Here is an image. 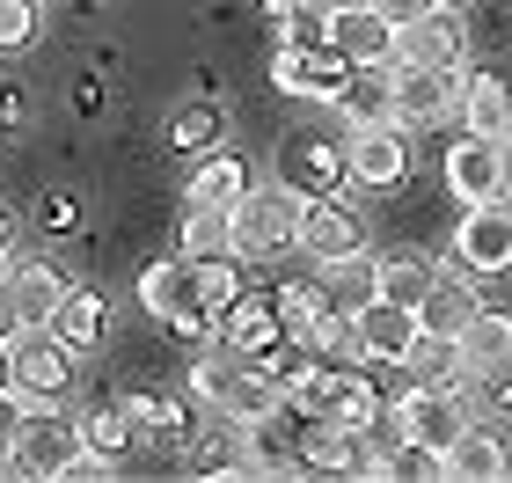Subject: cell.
I'll return each instance as SVG.
<instances>
[{"label": "cell", "mask_w": 512, "mask_h": 483, "mask_svg": "<svg viewBox=\"0 0 512 483\" xmlns=\"http://www.w3.org/2000/svg\"><path fill=\"white\" fill-rule=\"evenodd\" d=\"M81 454V418H66L59 403H22V425H15V447H8V469L15 476H66Z\"/></svg>", "instance_id": "obj_1"}, {"label": "cell", "mask_w": 512, "mask_h": 483, "mask_svg": "<svg viewBox=\"0 0 512 483\" xmlns=\"http://www.w3.org/2000/svg\"><path fill=\"white\" fill-rule=\"evenodd\" d=\"M293 249L308 257L315 271L344 264L352 249H366V213L344 191H322V198H300V227H293Z\"/></svg>", "instance_id": "obj_2"}, {"label": "cell", "mask_w": 512, "mask_h": 483, "mask_svg": "<svg viewBox=\"0 0 512 483\" xmlns=\"http://www.w3.org/2000/svg\"><path fill=\"white\" fill-rule=\"evenodd\" d=\"M74 388V352L52 330H15L8 337V396L15 403H66Z\"/></svg>", "instance_id": "obj_3"}, {"label": "cell", "mask_w": 512, "mask_h": 483, "mask_svg": "<svg viewBox=\"0 0 512 483\" xmlns=\"http://www.w3.org/2000/svg\"><path fill=\"white\" fill-rule=\"evenodd\" d=\"M300 227V191L286 183H249L235 198V257H286Z\"/></svg>", "instance_id": "obj_4"}, {"label": "cell", "mask_w": 512, "mask_h": 483, "mask_svg": "<svg viewBox=\"0 0 512 483\" xmlns=\"http://www.w3.org/2000/svg\"><path fill=\"white\" fill-rule=\"evenodd\" d=\"M461 425H469V403L454 388H403V403H395V447H417L432 462L461 440Z\"/></svg>", "instance_id": "obj_5"}, {"label": "cell", "mask_w": 512, "mask_h": 483, "mask_svg": "<svg viewBox=\"0 0 512 483\" xmlns=\"http://www.w3.org/2000/svg\"><path fill=\"white\" fill-rule=\"evenodd\" d=\"M139 308L154 322H169V330H191V337L213 330V315L198 301V264L191 257H161V264L139 271Z\"/></svg>", "instance_id": "obj_6"}, {"label": "cell", "mask_w": 512, "mask_h": 483, "mask_svg": "<svg viewBox=\"0 0 512 483\" xmlns=\"http://www.w3.org/2000/svg\"><path fill=\"white\" fill-rule=\"evenodd\" d=\"M344 176L366 183V191H395V183L410 176V132L395 118L352 125V140H344Z\"/></svg>", "instance_id": "obj_7"}, {"label": "cell", "mask_w": 512, "mask_h": 483, "mask_svg": "<svg viewBox=\"0 0 512 483\" xmlns=\"http://www.w3.org/2000/svg\"><path fill=\"white\" fill-rule=\"evenodd\" d=\"M454 264L469 279H491V271H512V191L505 198H483L461 213L454 227Z\"/></svg>", "instance_id": "obj_8"}, {"label": "cell", "mask_w": 512, "mask_h": 483, "mask_svg": "<svg viewBox=\"0 0 512 483\" xmlns=\"http://www.w3.org/2000/svg\"><path fill=\"white\" fill-rule=\"evenodd\" d=\"M447 191L461 205H483V198H505L512 191V147L491 140V132H461L447 147Z\"/></svg>", "instance_id": "obj_9"}, {"label": "cell", "mask_w": 512, "mask_h": 483, "mask_svg": "<svg viewBox=\"0 0 512 483\" xmlns=\"http://www.w3.org/2000/svg\"><path fill=\"white\" fill-rule=\"evenodd\" d=\"M388 66H395V88H388V118H395V125L454 118V103H461V66H410V59H388Z\"/></svg>", "instance_id": "obj_10"}, {"label": "cell", "mask_w": 512, "mask_h": 483, "mask_svg": "<svg viewBox=\"0 0 512 483\" xmlns=\"http://www.w3.org/2000/svg\"><path fill=\"white\" fill-rule=\"evenodd\" d=\"M322 44L344 66H381V59H395V22L381 8H330L322 15Z\"/></svg>", "instance_id": "obj_11"}, {"label": "cell", "mask_w": 512, "mask_h": 483, "mask_svg": "<svg viewBox=\"0 0 512 483\" xmlns=\"http://www.w3.org/2000/svg\"><path fill=\"white\" fill-rule=\"evenodd\" d=\"M352 315V337H359V359L366 366H403V352H410V337H417V315L403 308V301H359V308H344Z\"/></svg>", "instance_id": "obj_12"}, {"label": "cell", "mask_w": 512, "mask_h": 483, "mask_svg": "<svg viewBox=\"0 0 512 483\" xmlns=\"http://www.w3.org/2000/svg\"><path fill=\"white\" fill-rule=\"evenodd\" d=\"M483 301H476V279L469 271H432V286L417 293V330H439V337H461V322H469Z\"/></svg>", "instance_id": "obj_13"}, {"label": "cell", "mask_w": 512, "mask_h": 483, "mask_svg": "<svg viewBox=\"0 0 512 483\" xmlns=\"http://www.w3.org/2000/svg\"><path fill=\"white\" fill-rule=\"evenodd\" d=\"M395 59H410V66H469V44H461L454 8H432L425 22L395 30Z\"/></svg>", "instance_id": "obj_14"}, {"label": "cell", "mask_w": 512, "mask_h": 483, "mask_svg": "<svg viewBox=\"0 0 512 483\" xmlns=\"http://www.w3.org/2000/svg\"><path fill=\"white\" fill-rule=\"evenodd\" d=\"M461 118H469V132H491V140H505L512 125V81L498 74V66H461Z\"/></svg>", "instance_id": "obj_15"}, {"label": "cell", "mask_w": 512, "mask_h": 483, "mask_svg": "<svg viewBox=\"0 0 512 483\" xmlns=\"http://www.w3.org/2000/svg\"><path fill=\"white\" fill-rule=\"evenodd\" d=\"M505 469H512V454H505L498 425H461V440L439 454V476H461V483H498Z\"/></svg>", "instance_id": "obj_16"}, {"label": "cell", "mask_w": 512, "mask_h": 483, "mask_svg": "<svg viewBox=\"0 0 512 483\" xmlns=\"http://www.w3.org/2000/svg\"><path fill=\"white\" fill-rule=\"evenodd\" d=\"M344 74H352V66H344L330 44H322V52H278L271 59V81L278 88H293V96H322V103H337V88H344Z\"/></svg>", "instance_id": "obj_17"}, {"label": "cell", "mask_w": 512, "mask_h": 483, "mask_svg": "<svg viewBox=\"0 0 512 483\" xmlns=\"http://www.w3.org/2000/svg\"><path fill=\"white\" fill-rule=\"evenodd\" d=\"M103 322H110V308H103V293H88V286H66L59 293V308H52V322H44V330H52L66 352H96L103 344Z\"/></svg>", "instance_id": "obj_18"}, {"label": "cell", "mask_w": 512, "mask_h": 483, "mask_svg": "<svg viewBox=\"0 0 512 483\" xmlns=\"http://www.w3.org/2000/svg\"><path fill=\"white\" fill-rule=\"evenodd\" d=\"M213 322H220V337L235 344L242 359H264L271 344L286 337V322H278V308H264V301H242V293H235V301H227V308H220Z\"/></svg>", "instance_id": "obj_19"}, {"label": "cell", "mask_w": 512, "mask_h": 483, "mask_svg": "<svg viewBox=\"0 0 512 483\" xmlns=\"http://www.w3.org/2000/svg\"><path fill=\"white\" fill-rule=\"evenodd\" d=\"M176 257H191V264L235 257V205H191L176 227Z\"/></svg>", "instance_id": "obj_20"}, {"label": "cell", "mask_w": 512, "mask_h": 483, "mask_svg": "<svg viewBox=\"0 0 512 483\" xmlns=\"http://www.w3.org/2000/svg\"><path fill=\"white\" fill-rule=\"evenodd\" d=\"M286 191H300V198H322V191H344V147H322V140H300V147H286Z\"/></svg>", "instance_id": "obj_21"}, {"label": "cell", "mask_w": 512, "mask_h": 483, "mask_svg": "<svg viewBox=\"0 0 512 483\" xmlns=\"http://www.w3.org/2000/svg\"><path fill=\"white\" fill-rule=\"evenodd\" d=\"M512 359V315L505 308H476L461 322V366H476V374H498Z\"/></svg>", "instance_id": "obj_22"}, {"label": "cell", "mask_w": 512, "mask_h": 483, "mask_svg": "<svg viewBox=\"0 0 512 483\" xmlns=\"http://www.w3.org/2000/svg\"><path fill=\"white\" fill-rule=\"evenodd\" d=\"M191 469L198 476H249V425H235V418H220V410H213V425L198 432Z\"/></svg>", "instance_id": "obj_23"}, {"label": "cell", "mask_w": 512, "mask_h": 483, "mask_svg": "<svg viewBox=\"0 0 512 483\" xmlns=\"http://www.w3.org/2000/svg\"><path fill=\"white\" fill-rule=\"evenodd\" d=\"M403 374H410V388H454L461 381V337L417 330L410 352H403Z\"/></svg>", "instance_id": "obj_24"}, {"label": "cell", "mask_w": 512, "mask_h": 483, "mask_svg": "<svg viewBox=\"0 0 512 483\" xmlns=\"http://www.w3.org/2000/svg\"><path fill=\"white\" fill-rule=\"evenodd\" d=\"M242 191H249V169H242V154H227V147H205V161L191 169V183H183L191 205H235Z\"/></svg>", "instance_id": "obj_25"}, {"label": "cell", "mask_w": 512, "mask_h": 483, "mask_svg": "<svg viewBox=\"0 0 512 483\" xmlns=\"http://www.w3.org/2000/svg\"><path fill=\"white\" fill-rule=\"evenodd\" d=\"M8 286H15V322H22V330H44L52 308H59V293H66V279L52 264H15Z\"/></svg>", "instance_id": "obj_26"}, {"label": "cell", "mask_w": 512, "mask_h": 483, "mask_svg": "<svg viewBox=\"0 0 512 483\" xmlns=\"http://www.w3.org/2000/svg\"><path fill=\"white\" fill-rule=\"evenodd\" d=\"M293 344H300V352H308L315 366H352V359H359V337H352V315H344L337 301H330V308H322V315H315V322H308V330H300Z\"/></svg>", "instance_id": "obj_27"}, {"label": "cell", "mask_w": 512, "mask_h": 483, "mask_svg": "<svg viewBox=\"0 0 512 483\" xmlns=\"http://www.w3.org/2000/svg\"><path fill=\"white\" fill-rule=\"evenodd\" d=\"M388 88H395V66H388V59H381V66H352L344 88H337V110H352V125L388 118Z\"/></svg>", "instance_id": "obj_28"}, {"label": "cell", "mask_w": 512, "mask_h": 483, "mask_svg": "<svg viewBox=\"0 0 512 483\" xmlns=\"http://www.w3.org/2000/svg\"><path fill=\"white\" fill-rule=\"evenodd\" d=\"M432 257H410V249H403V257H374V293H381V301H403V308H417V293H425L432 286Z\"/></svg>", "instance_id": "obj_29"}, {"label": "cell", "mask_w": 512, "mask_h": 483, "mask_svg": "<svg viewBox=\"0 0 512 483\" xmlns=\"http://www.w3.org/2000/svg\"><path fill=\"white\" fill-rule=\"evenodd\" d=\"M278 418H286V410H271V418L249 425V476H293L300 469V447L278 432Z\"/></svg>", "instance_id": "obj_30"}, {"label": "cell", "mask_w": 512, "mask_h": 483, "mask_svg": "<svg viewBox=\"0 0 512 483\" xmlns=\"http://www.w3.org/2000/svg\"><path fill=\"white\" fill-rule=\"evenodd\" d=\"M81 447H88V454H103V462H125V447H132V418H125V410H88V418H81Z\"/></svg>", "instance_id": "obj_31"}, {"label": "cell", "mask_w": 512, "mask_h": 483, "mask_svg": "<svg viewBox=\"0 0 512 483\" xmlns=\"http://www.w3.org/2000/svg\"><path fill=\"white\" fill-rule=\"evenodd\" d=\"M330 301H337V308L374 301V257H366V249H352L344 264H330Z\"/></svg>", "instance_id": "obj_32"}, {"label": "cell", "mask_w": 512, "mask_h": 483, "mask_svg": "<svg viewBox=\"0 0 512 483\" xmlns=\"http://www.w3.org/2000/svg\"><path fill=\"white\" fill-rule=\"evenodd\" d=\"M235 366H242V352H235V344H220V352H198V366H191V388H198V403H205V410H213V403L227 396Z\"/></svg>", "instance_id": "obj_33"}, {"label": "cell", "mask_w": 512, "mask_h": 483, "mask_svg": "<svg viewBox=\"0 0 512 483\" xmlns=\"http://www.w3.org/2000/svg\"><path fill=\"white\" fill-rule=\"evenodd\" d=\"M271 308H278V322H286V337H300L322 308H330V286H278Z\"/></svg>", "instance_id": "obj_34"}, {"label": "cell", "mask_w": 512, "mask_h": 483, "mask_svg": "<svg viewBox=\"0 0 512 483\" xmlns=\"http://www.w3.org/2000/svg\"><path fill=\"white\" fill-rule=\"evenodd\" d=\"M169 140H176V147H191V154H205V147H220V110H213V103H191V110H176Z\"/></svg>", "instance_id": "obj_35"}, {"label": "cell", "mask_w": 512, "mask_h": 483, "mask_svg": "<svg viewBox=\"0 0 512 483\" xmlns=\"http://www.w3.org/2000/svg\"><path fill=\"white\" fill-rule=\"evenodd\" d=\"M125 418H132V432H154V440H183V418L161 396H132L125 403Z\"/></svg>", "instance_id": "obj_36"}, {"label": "cell", "mask_w": 512, "mask_h": 483, "mask_svg": "<svg viewBox=\"0 0 512 483\" xmlns=\"http://www.w3.org/2000/svg\"><path fill=\"white\" fill-rule=\"evenodd\" d=\"M37 37V0H0V52H22Z\"/></svg>", "instance_id": "obj_37"}, {"label": "cell", "mask_w": 512, "mask_h": 483, "mask_svg": "<svg viewBox=\"0 0 512 483\" xmlns=\"http://www.w3.org/2000/svg\"><path fill=\"white\" fill-rule=\"evenodd\" d=\"M374 8L395 22V30H410V22H425V15L439 8V0H374Z\"/></svg>", "instance_id": "obj_38"}, {"label": "cell", "mask_w": 512, "mask_h": 483, "mask_svg": "<svg viewBox=\"0 0 512 483\" xmlns=\"http://www.w3.org/2000/svg\"><path fill=\"white\" fill-rule=\"evenodd\" d=\"M37 227H44V235H66V227H74V198H59V191H52V198L37 205Z\"/></svg>", "instance_id": "obj_39"}, {"label": "cell", "mask_w": 512, "mask_h": 483, "mask_svg": "<svg viewBox=\"0 0 512 483\" xmlns=\"http://www.w3.org/2000/svg\"><path fill=\"white\" fill-rule=\"evenodd\" d=\"M15 425H22V403L0 388V462H8V447H15Z\"/></svg>", "instance_id": "obj_40"}, {"label": "cell", "mask_w": 512, "mask_h": 483, "mask_svg": "<svg viewBox=\"0 0 512 483\" xmlns=\"http://www.w3.org/2000/svg\"><path fill=\"white\" fill-rule=\"evenodd\" d=\"M22 322H15V286H8V271H0V337H15Z\"/></svg>", "instance_id": "obj_41"}, {"label": "cell", "mask_w": 512, "mask_h": 483, "mask_svg": "<svg viewBox=\"0 0 512 483\" xmlns=\"http://www.w3.org/2000/svg\"><path fill=\"white\" fill-rule=\"evenodd\" d=\"M22 118V110H15V96H8V88H0V125H15Z\"/></svg>", "instance_id": "obj_42"}, {"label": "cell", "mask_w": 512, "mask_h": 483, "mask_svg": "<svg viewBox=\"0 0 512 483\" xmlns=\"http://www.w3.org/2000/svg\"><path fill=\"white\" fill-rule=\"evenodd\" d=\"M264 15H271V22H286V15H293V0H264Z\"/></svg>", "instance_id": "obj_43"}, {"label": "cell", "mask_w": 512, "mask_h": 483, "mask_svg": "<svg viewBox=\"0 0 512 483\" xmlns=\"http://www.w3.org/2000/svg\"><path fill=\"white\" fill-rule=\"evenodd\" d=\"M0 257H8V205H0Z\"/></svg>", "instance_id": "obj_44"}, {"label": "cell", "mask_w": 512, "mask_h": 483, "mask_svg": "<svg viewBox=\"0 0 512 483\" xmlns=\"http://www.w3.org/2000/svg\"><path fill=\"white\" fill-rule=\"evenodd\" d=\"M0 388H8V337H0Z\"/></svg>", "instance_id": "obj_45"}, {"label": "cell", "mask_w": 512, "mask_h": 483, "mask_svg": "<svg viewBox=\"0 0 512 483\" xmlns=\"http://www.w3.org/2000/svg\"><path fill=\"white\" fill-rule=\"evenodd\" d=\"M439 8H461V0H439Z\"/></svg>", "instance_id": "obj_46"}, {"label": "cell", "mask_w": 512, "mask_h": 483, "mask_svg": "<svg viewBox=\"0 0 512 483\" xmlns=\"http://www.w3.org/2000/svg\"><path fill=\"white\" fill-rule=\"evenodd\" d=\"M505 147H512V125H505Z\"/></svg>", "instance_id": "obj_47"}]
</instances>
